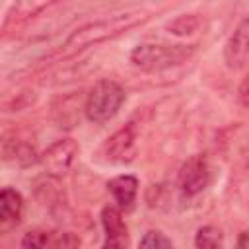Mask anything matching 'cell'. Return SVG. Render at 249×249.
<instances>
[{"label":"cell","mask_w":249,"mask_h":249,"mask_svg":"<svg viewBox=\"0 0 249 249\" xmlns=\"http://www.w3.org/2000/svg\"><path fill=\"white\" fill-rule=\"evenodd\" d=\"M124 97L126 93L117 82L99 80L86 97V103H84L86 117L93 123H107L119 113Z\"/></svg>","instance_id":"7a4b0ae2"},{"label":"cell","mask_w":249,"mask_h":249,"mask_svg":"<svg viewBox=\"0 0 249 249\" xmlns=\"http://www.w3.org/2000/svg\"><path fill=\"white\" fill-rule=\"evenodd\" d=\"M196 249H224L222 231L216 226H202L195 235Z\"/></svg>","instance_id":"7c38bea8"},{"label":"cell","mask_w":249,"mask_h":249,"mask_svg":"<svg viewBox=\"0 0 249 249\" xmlns=\"http://www.w3.org/2000/svg\"><path fill=\"white\" fill-rule=\"evenodd\" d=\"M247 54H249V21L243 19L239 27L233 31V35L228 39L224 56L230 68H243L247 64Z\"/></svg>","instance_id":"ba28073f"},{"label":"cell","mask_w":249,"mask_h":249,"mask_svg":"<svg viewBox=\"0 0 249 249\" xmlns=\"http://www.w3.org/2000/svg\"><path fill=\"white\" fill-rule=\"evenodd\" d=\"M107 187H109L115 202L119 204V208L128 210L138 193V179L134 175H119V177H113Z\"/></svg>","instance_id":"9c48e42d"},{"label":"cell","mask_w":249,"mask_h":249,"mask_svg":"<svg viewBox=\"0 0 249 249\" xmlns=\"http://www.w3.org/2000/svg\"><path fill=\"white\" fill-rule=\"evenodd\" d=\"M237 249H247V233H245V231L239 235V241H237Z\"/></svg>","instance_id":"5bb4252c"},{"label":"cell","mask_w":249,"mask_h":249,"mask_svg":"<svg viewBox=\"0 0 249 249\" xmlns=\"http://www.w3.org/2000/svg\"><path fill=\"white\" fill-rule=\"evenodd\" d=\"M191 53L189 45H138L130 53V60L142 70H161L189 58Z\"/></svg>","instance_id":"3957f363"},{"label":"cell","mask_w":249,"mask_h":249,"mask_svg":"<svg viewBox=\"0 0 249 249\" xmlns=\"http://www.w3.org/2000/svg\"><path fill=\"white\" fill-rule=\"evenodd\" d=\"M210 181V169L208 163L202 156H193L189 158L179 171V187L185 195L195 196L206 189Z\"/></svg>","instance_id":"5b68a950"},{"label":"cell","mask_w":249,"mask_h":249,"mask_svg":"<svg viewBox=\"0 0 249 249\" xmlns=\"http://www.w3.org/2000/svg\"><path fill=\"white\" fill-rule=\"evenodd\" d=\"M23 214V198L16 189H0V222H18Z\"/></svg>","instance_id":"30bf717a"},{"label":"cell","mask_w":249,"mask_h":249,"mask_svg":"<svg viewBox=\"0 0 249 249\" xmlns=\"http://www.w3.org/2000/svg\"><path fill=\"white\" fill-rule=\"evenodd\" d=\"M101 224L105 230V241L101 249H128V230L119 208L105 206L101 210Z\"/></svg>","instance_id":"8992f818"},{"label":"cell","mask_w":249,"mask_h":249,"mask_svg":"<svg viewBox=\"0 0 249 249\" xmlns=\"http://www.w3.org/2000/svg\"><path fill=\"white\" fill-rule=\"evenodd\" d=\"M76 154H78V144L72 138H60L43 152L41 163L47 169V173L60 177L70 169Z\"/></svg>","instance_id":"277c9868"},{"label":"cell","mask_w":249,"mask_h":249,"mask_svg":"<svg viewBox=\"0 0 249 249\" xmlns=\"http://www.w3.org/2000/svg\"><path fill=\"white\" fill-rule=\"evenodd\" d=\"M21 249H60L58 237L47 230H31L21 239Z\"/></svg>","instance_id":"8fae6325"},{"label":"cell","mask_w":249,"mask_h":249,"mask_svg":"<svg viewBox=\"0 0 249 249\" xmlns=\"http://www.w3.org/2000/svg\"><path fill=\"white\" fill-rule=\"evenodd\" d=\"M144 21L142 14L134 12V14H121V16H115L111 19H99V21H93V23H88L84 27H80L76 33H72L66 41V49L68 51H76V49H84L91 43H99V41H105L136 23Z\"/></svg>","instance_id":"6da1fadb"},{"label":"cell","mask_w":249,"mask_h":249,"mask_svg":"<svg viewBox=\"0 0 249 249\" xmlns=\"http://www.w3.org/2000/svg\"><path fill=\"white\" fill-rule=\"evenodd\" d=\"M138 249H173V243L165 233L152 230L140 239Z\"/></svg>","instance_id":"4fadbf2b"},{"label":"cell","mask_w":249,"mask_h":249,"mask_svg":"<svg viewBox=\"0 0 249 249\" xmlns=\"http://www.w3.org/2000/svg\"><path fill=\"white\" fill-rule=\"evenodd\" d=\"M107 161L111 163H130L136 156V136L132 126H124L117 130L103 146Z\"/></svg>","instance_id":"52a82bcc"}]
</instances>
